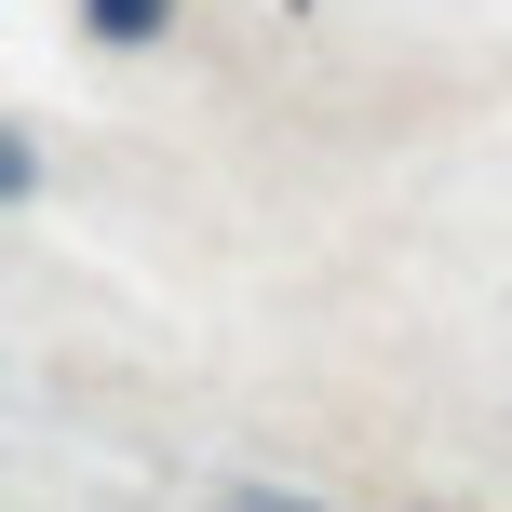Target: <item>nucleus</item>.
Returning a JSON list of instances; mask_svg holds the SVG:
<instances>
[{
	"label": "nucleus",
	"mask_w": 512,
	"mask_h": 512,
	"mask_svg": "<svg viewBox=\"0 0 512 512\" xmlns=\"http://www.w3.org/2000/svg\"><path fill=\"white\" fill-rule=\"evenodd\" d=\"M176 14H189V0H81V27H95V41H162Z\"/></svg>",
	"instance_id": "obj_1"
},
{
	"label": "nucleus",
	"mask_w": 512,
	"mask_h": 512,
	"mask_svg": "<svg viewBox=\"0 0 512 512\" xmlns=\"http://www.w3.org/2000/svg\"><path fill=\"white\" fill-rule=\"evenodd\" d=\"M27 189H41V149H27V135H14V122H0V216H14V203H27Z\"/></svg>",
	"instance_id": "obj_2"
}]
</instances>
